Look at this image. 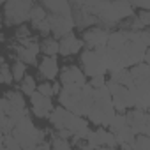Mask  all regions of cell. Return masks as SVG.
<instances>
[{"mask_svg": "<svg viewBox=\"0 0 150 150\" xmlns=\"http://www.w3.org/2000/svg\"><path fill=\"white\" fill-rule=\"evenodd\" d=\"M34 9L32 2H6L4 4V25H25L30 20V11Z\"/></svg>", "mask_w": 150, "mask_h": 150, "instance_id": "1", "label": "cell"}, {"mask_svg": "<svg viewBox=\"0 0 150 150\" xmlns=\"http://www.w3.org/2000/svg\"><path fill=\"white\" fill-rule=\"evenodd\" d=\"M60 83L67 90H81L87 81H85V72L78 65H67L60 72Z\"/></svg>", "mask_w": 150, "mask_h": 150, "instance_id": "2", "label": "cell"}, {"mask_svg": "<svg viewBox=\"0 0 150 150\" xmlns=\"http://www.w3.org/2000/svg\"><path fill=\"white\" fill-rule=\"evenodd\" d=\"M81 64H83V72L88 74L90 78L94 76H101L106 72V65L104 62L99 58V55L96 53V50H85L80 57Z\"/></svg>", "mask_w": 150, "mask_h": 150, "instance_id": "3", "label": "cell"}, {"mask_svg": "<svg viewBox=\"0 0 150 150\" xmlns=\"http://www.w3.org/2000/svg\"><path fill=\"white\" fill-rule=\"evenodd\" d=\"M125 120H127V125L132 129V132H134L136 136L146 134V129H148V125H150V115H148L146 111L138 110V108L129 110V111L125 113Z\"/></svg>", "mask_w": 150, "mask_h": 150, "instance_id": "4", "label": "cell"}, {"mask_svg": "<svg viewBox=\"0 0 150 150\" xmlns=\"http://www.w3.org/2000/svg\"><path fill=\"white\" fill-rule=\"evenodd\" d=\"M110 39V32L103 27H94V28H88L83 32V44H85V50H96V48H101L108 42Z\"/></svg>", "mask_w": 150, "mask_h": 150, "instance_id": "5", "label": "cell"}, {"mask_svg": "<svg viewBox=\"0 0 150 150\" xmlns=\"http://www.w3.org/2000/svg\"><path fill=\"white\" fill-rule=\"evenodd\" d=\"M58 62L55 57H42V60L39 62V74L37 78L46 81V80H55L58 76Z\"/></svg>", "mask_w": 150, "mask_h": 150, "instance_id": "6", "label": "cell"}, {"mask_svg": "<svg viewBox=\"0 0 150 150\" xmlns=\"http://www.w3.org/2000/svg\"><path fill=\"white\" fill-rule=\"evenodd\" d=\"M83 46L85 44H83L81 39H78L74 34H69V35L60 39V55H64V57L74 55V53H78Z\"/></svg>", "mask_w": 150, "mask_h": 150, "instance_id": "7", "label": "cell"}, {"mask_svg": "<svg viewBox=\"0 0 150 150\" xmlns=\"http://www.w3.org/2000/svg\"><path fill=\"white\" fill-rule=\"evenodd\" d=\"M30 104H32V108L34 110H41V111H53L55 108H53V103H51V97H44L42 94H39V92H35L32 97H30Z\"/></svg>", "mask_w": 150, "mask_h": 150, "instance_id": "8", "label": "cell"}, {"mask_svg": "<svg viewBox=\"0 0 150 150\" xmlns=\"http://www.w3.org/2000/svg\"><path fill=\"white\" fill-rule=\"evenodd\" d=\"M4 97L9 101V104H11V111L13 110H25L27 106H25V99H23V94H21V90H7L6 94H4ZM9 111V113H11ZM7 113V115H9Z\"/></svg>", "mask_w": 150, "mask_h": 150, "instance_id": "9", "label": "cell"}, {"mask_svg": "<svg viewBox=\"0 0 150 150\" xmlns=\"http://www.w3.org/2000/svg\"><path fill=\"white\" fill-rule=\"evenodd\" d=\"M16 57H18V60H21L23 64H27V65H39L37 64V55L30 50V48H23V46H16Z\"/></svg>", "mask_w": 150, "mask_h": 150, "instance_id": "10", "label": "cell"}, {"mask_svg": "<svg viewBox=\"0 0 150 150\" xmlns=\"http://www.w3.org/2000/svg\"><path fill=\"white\" fill-rule=\"evenodd\" d=\"M41 51L46 57H55L57 53H60V41L55 37H46L41 42Z\"/></svg>", "mask_w": 150, "mask_h": 150, "instance_id": "11", "label": "cell"}, {"mask_svg": "<svg viewBox=\"0 0 150 150\" xmlns=\"http://www.w3.org/2000/svg\"><path fill=\"white\" fill-rule=\"evenodd\" d=\"M129 72H131V76H132L134 81H136V80H148V81H150V65L145 64V62L132 65V67L129 69Z\"/></svg>", "mask_w": 150, "mask_h": 150, "instance_id": "12", "label": "cell"}, {"mask_svg": "<svg viewBox=\"0 0 150 150\" xmlns=\"http://www.w3.org/2000/svg\"><path fill=\"white\" fill-rule=\"evenodd\" d=\"M37 83H35V78L34 76H30V74H27L25 76V80L20 83V90H21V94L23 96H28V97H32L35 92H37Z\"/></svg>", "mask_w": 150, "mask_h": 150, "instance_id": "13", "label": "cell"}, {"mask_svg": "<svg viewBox=\"0 0 150 150\" xmlns=\"http://www.w3.org/2000/svg\"><path fill=\"white\" fill-rule=\"evenodd\" d=\"M115 138H117L118 145H122V143H129V145H132L134 139H136V134L132 132V129H131L129 125H125V127H122L120 131L115 132Z\"/></svg>", "mask_w": 150, "mask_h": 150, "instance_id": "14", "label": "cell"}, {"mask_svg": "<svg viewBox=\"0 0 150 150\" xmlns=\"http://www.w3.org/2000/svg\"><path fill=\"white\" fill-rule=\"evenodd\" d=\"M11 69H13L14 81L21 83V81L25 80V76H27V64H23L21 60H14V62H13V65H11Z\"/></svg>", "mask_w": 150, "mask_h": 150, "instance_id": "15", "label": "cell"}, {"mask_svg": "<svg viewBox=\"0 0 150 150\" xmlns=\"http://www.w3.org/2000/svg\"><path fill=\"white\" fill-rule=\"evenodd\" d=\"M50 134H51V139H50V143H51V150H72V145H71L67 139L58 138L57 132H50Z\"/></svg>", "mask_w": 150, "mask_h": 150, "instance_id": "16", "label": "cell"}, {"mask_svg": "<svg viewBox=\"0 0 150 150\" xmlns=\"http://www.w3.org/2000/svg\"><path fill=\"white\" fill-rule=\"evenodd\" d=\"M48 16H50V13L44 9V6H42V4L34 6V9L30 11V21H32V23H37V21L48 20Z\"/></svg>", "mask_w": 150, "mask_h": 150, "instance_id": "17", "label": "cell"}, {"mask_svg": "<svg viewBox=\"0 0 150 150\" xmlns=\"http://www.w3.org/2000/svg\"><path fill=\"white\" fill-rule=\"evenodd\" d=\"M2 83L4 85H11L13 81H14V76H13V69H11V65L7 64V60L2 57Z\"/></svg>", "mask_w": 150, "mask_h": 150, "instance_id": "18", "label": "cell"}, {"mask_svg": "<svg viewBox=\"0 0 150 150\" xmlns=\"http://www.w3.org/2000/svg\"><path fill=\"white\" fill-rule=\"evenodd\" d=\"M132 150H150V138L146 134L136 136V139L132 143Z\"/></svg>", "mask_w": 150, "mask_h": 150, "instance_id": "19", "label": "cell"}, {"mask_svg": "<svg viewBox=\"0 0 150 150\" xmlns=\"http://www.w3.org/2000/svg\"><path fill=\"white\" fill-rule=\"evenodd\" d=\"M32 28H35L39 32V35H42L44 39L51 34V25L48 20H42V21H37V23H32Z\"/></svg>", "mask_w": 150, "mask_h": 150, "instance_id": "20", "label": "cell"}, {"mask_svg": "<svg viewBox=\"0 0 150 150\" xmlns=\"http://www.w3.org/2000/svg\"><path fill=\"white\" fill-rule=\"evenodd\" d=\"M125 125H127L125 115H122V113H120V115H115V117H113V120H111V124H110V129H108V131H111V132L115 134L117 131H120V129H122V127H125Z\"/></svg>", "mask_w": 150, "mask_h": 150, "instance_id": "21", "label": "cell"}, {"mask_svg": "<svg viewBox=\"0 0 150 150\" xmlns=\"http://www.w3.org/2000/svg\"><path fill=\"white\" fill-rule=\"evenodd\" d=\"M30 39V27L28 25H20L16 28V41H25Z\"/></svg>", "mask_w": 150, "mask_h": 150, "instance_id": "22", "label": "cell"}, {"mask_svg": "<svg viewBox=\"0 0 150 150\" xmlns=\"http://www.w3.org/2000/svg\"><path fill=\"white\" fill-rule=\"evenodd\" d=\"M37 92L42 94L44 97H51V96H55V94H53V83H50V81H42V83L37 87Z\"/></svg>", "mask_w": 150, "mask_h": 150, "instance_id": "23", "label": "cell"}, {"mask_svg": "<svg viewBox=\"0 0 150 150\" xmlns=\"http://www.w3.org/2000/svg\"><path fill=\"white\" fill-rule=\"evenodd\" d=\"M88 85H90L94 90H99V88L106 87V78H104V74H101V76H94V78H90Z\"/></svg>", "mask_w": 150, "mask_h": 150, "instance_id": "24", "label": "cell"}, {"mask_svg": "<svg viewBox=\"0 0 150 150\" xmlns=\"http://www.w3.org/2000/svg\"><path fill=\"white\" fill-rule=\"evenodd\" d=\"M138 18L141 20V23H143L145 27L150 25V11H139V13H138Z\"/></svg>", "mask_w": 150, "mask_h": 150, "instance_id": "25", "label": "cell"}, {"mask_svg": "<svg viewBox=\"0 0 150 150\" xmlns=\"http://www.w3.org/2000/svg\"><path fill=\"white\" fill-rule=\"evenodd\" d=\"M57 136L58 138H64V139H71L72 138V132L69 129H60V131H57Z\"/></svg>", "mask_w": 150, "mask_h": 150, "instance_id": "26", "label": "cell"}, {"mask_svg": "<svg viewBox=\"0 0 150 150\" xmlns=\"http://www.w3.org/2000/svg\"><path fill=\"white\" fill-rule=\"evenodd\" d=\"M37 150H51V143H42L37 146Z\"/></svg>", "mask_w": 150, "mask_h": 150, "instance_id": "27", "label": "cell"}, {"mask_svg": "<svg viewBox=\"0 0 150 150\" xmlns=\"http://www.w3.org/2000/svg\"><path fill=\"white\" fill-rule=\"evenodd\" d=\"M118 146H120V150H132V145H129V143H122Z\"/></svg>", "mask_w": 150, "mask_h": 150, "instance_id": "28", "label": "cell"}, {"mask_svg": "<svg viewBox=\"0 0 150 150\" xmlns=\"http://www.w3.org/2000/svg\"><path fill=\"white\" fill-rule=\"evenodd\" d=\"M145 64L150 65V48H146V51H145Z\"/></svg>", "mask_w": 150, "mask_h": 150, "instance_id": "29", "label": "cell"}, {"mask_svg": "<svg viewBox=\"0 0 150 150\" xmlns=\"http://www.w3.org/2000/svg\"><path fill=\"white\" fill-rule=\"evenodd\" d=\"M99 150H120V148H110V146H101Z\"/></svg>", "mask_w": 150, "mask_h": 150, "instance_id": "30", "label": "cell"}]
</instances>
